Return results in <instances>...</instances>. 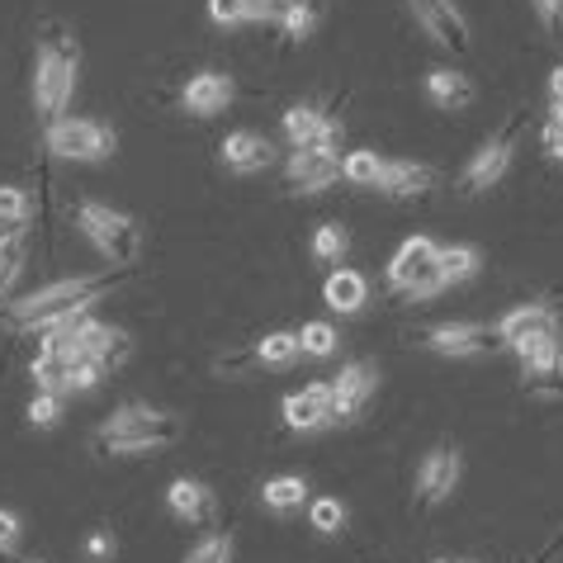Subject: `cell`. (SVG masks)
<instances>
[{"label": "cell", "instance_id": "cell-11", "mask_svg": "<svg viewBox=\"0 0 563 563\" xmlns=\"http://www.w3.org/2000/svg\"><path fill=\"white\" fill-rule=\"evenodd\" d=\"M408 5L417 14V24L427 29L441 48H455V53L468 48V20L460 14L455 0H408Z\"/></svg>", "mask_w": 563, "mask_h": 563}, {"label": "cell", "instance_id": "cell-9", "mask_svg": "<svg viewBox=\"0 0 563 563\" xmlns=\"http://www.w3.org/2000/svg\"><path fill=\"white\" fill-rule=\"evenodd\" d=\"M285 137L294 143V152H336L341 123L327 119L322 109H312V104H294L285 114Z\"/></svg>", "mask_w": 563, "mask_h": 563}, {"label": "cell", "instance_id": "cell-37", "mask_svg": "<svg viewBox=\"0 0 563 563\" xmlns=\"http://www.w3.org/2000/svg\"><path fill=\"white\" fill-rule=\"evenodd\" d=\"M209 20H213L218 29L246 24V0H209Z\"/></svg>", "mask_w": 563, "mask_h": 563}, {"label": "cell", "instance_id": "cell-30", "mask_svg": "<svg viewBox=\"0 0 563 563\" xmlns=\"http://www.w3.org/2000/svg\"><path fill=\"white\" fill-rule=\"evenodd\" d=\"M336 341H341V336H336V327H332V322H303V332H299V351L322 360V355H332V351H336Z\"/></svg>", "mask_w": 563, "mask_h": 563}, {"label": "cell", "instance_id": "cell-42", "mask_svg": "<svg viewBox=\"0 0 563 563\" xmlns=\"http://www.w3.org/2000/svg\"><path fill=\"white\" fill-rule=\"evenodd\" d=\"M86 554H90V559H109V554H114V540H109L104 530H96V536L86 540Z\"/></svg>", "mask_w": 563, "mask_h": 563}, {"label": "cell", "instance_id": "cell-7", "mask_svg": "<svg viewBox=\"0 0 563 563\" xmlns=\"http://www.w3.org/2000/svg\"><path fill=\"white\" fill-rule=\"evenodd\" d=\"M511 351L521 355V374H526L530 394H563V341H559V332L530 336Z\"/></svg>", "mask_w": 563, "mask_h": 563}, {"label": "cell", "instance_id": "cell-43", "mask_svg": "<svg viewBox=\"0 0 563 563\" xmlns=\"http://www.w3.org/2000/svg\"><path fill=\"white\" fill-rule=\"evenodd\" d=\"M24 238V218H0V242Z\"/></svg>", "mask_w": 563, "mask_h": 563}, {"label": "cell", "instance_id": "cell-39", "mask_svg": "<svg viewBox=\"0 0 563 563\" xmlns=\"http://www.w3.org/2000/svg\"><path fill=\"white\" fill-rule=\"evenodd\" d=\"M0 218H24L29 223V195L20 185H0Z\"/></svg>", "mask_w": 563, "mask_h": 563}, {"label": "cell", "instance_id": "cell-34", "mask_svg": "<svg viewBox=\"0 0 563 563\" xmlns=\"http://www.w3.org/2000/svg\"><path fill=\"white\" fill-rule=\"evenodd\" d=\"M104 365L96 355H71V394H86V388H96L104 379Z\"/></svg>", "mask_w": 563, "mask_h": 563}, {"label": "cell", "instance_id": "cell-13", "mask_svg": "<svg viewBox=\"0 0 563 563\" xmlns=\"http://www.w3.org/2000/svg\"><path fill=\"white\" fill-rule=\"evenodd\" d=\"M336 412H332V384H308L303 394H289L285 398V427L289 431H322L332 427Z\"/></svg>", "mask_w": 563, "mask_h": 563}, {"label": "cell", "instance_id": "cell-14", "mask_svg": "<svg viewBox=\"0 0 563 563\" xmlns=\"http://www.w3.org/2000/svg\"><path fill=\"white\" fill-rule=\"evenodd\" d=\"M559 332V312L550 303H521L511 308L503 322H497V336H503V346H521L530 336H550Z\"/></svg>", "mask_w": 563, "mask_h": 563}, {"label": "cell", "instance_id": "cell-3", "mask_svg": "<svg viewBox=\"0 0 563 563\" xmlns=\"http://www.w3.org/2000/svg\"><path fill=\"white\" fill-rule=\"evenodd\" d=\"M109 289V275H86V279H57V285L29 294V299L10 303V322L14 327H53L62 318H76V312H90V303H100V294Z\"/></svg>", "mask_w": 563, "mask_h": 563}, {"label": "cell", "instance_id": "cell-21", "mask_svg": "<svg viewBox=\"0 0 563 563\" xmlns=\"http://www.w3.org/2000/svg\"><path fill=\"white\" fill-rule=\"evenodd\" d=\"M223 166L238 170V176H256V170L271 166V143L252 129H238L223 137Z\"/></svg>", "mask_w": 563, "mask_h": 563}, {"label": "cell", "instance_id": "cell-20", "mask_svg": "<svg viewBox=\"0 0 563 563\" xmlns=\"http://www.w3.org/2000/svg\"><path fill=\"white\" fill-rule=\"evenodd\" d=\"M474 81H468L464 71H455V67H435V71H427V100L435 104V109H445V114H460V109H468L474 104Z\"/></svg>", "mask_w": 563, "mask_h": 563}, {"label": "cell", "instance_id": "cell-8", "mask_svg": "<svg viewBox=\"0 0 563 563\" xmlns=\"http://www.w3.org/2000/svg\"><path fill=\"white\" fill-rule=\"evenodd\" d=\"M374 388H379V369L369 365V360H351V365H341V374L332 379V412L336 421H355L365 412V402L374 398Z\"/></svg>", "mask_w": 563, "mask_h": 563}, {"label": "cell", "instance_id": "cell-15", "mask_svg": "<svg viewBox=\"0 0 563 563\" xmlns=\"http://www.w3.org/2000/svg\"><path fill=\"white\" fill-rule=\"evenodd\" d=\"M511 137H497V143H488V147H478L474 152V162L464 166V195H483V190H493L497 180L507 176V166H511Z\"/></svg>", "mask_w": 563, "mask_h": 563}, {"label": "cell", "instance_id": "cell-12", "mask_svg": "<svg viewBox=\"0 0 563 563\" xmlns=\"http://www.w3.org/2000/svg\"><path fill=\"white\" fill-rule=\"evenodd\" d=\"M455 483H460V450H450V445H435L427 460H421L417 468V497L427 507H441L450 493H455Z\"/></svg>", "mask_w": 563, "mask_h": 563}, {"label": "cell", "instance_id": "cell-10", "mask_svg": "<svg viewBox=\"0 0 563 563\" xmlns=\"http://www.w3.org/2000/svg\"><path fill=\"white\" fill-rule=\"evenodd\" d=\"M427 346L435 355L464 360V355L497 351L503 346V336H497V327H483V322H445V327H435V332H427Z\"/></svg>", "mask_w": 563, "mask_h": 563}, {"label": "cell", "instance_id": "cell-40", "mask_svg": "<svg viewBox=\"0 0 563 563\" xmlns=\"http://www.w3.org/2000/svg\"><path fill=\"white\" fill-rule=\"evenodd\" d=\"M536 5V14H540V24L550 29L554 38H563V0H530Z\"/></svg>", "mask_w": 563, "mask_h": 563}, {"label": "cell", "instance_id": "cell-41", "mask_svg": "<svg viewBox=\"0 0 563 563\" xmlns=\"http://www.w3.org/2000/svg\"><path fill=\"white\" fill-rule=\"evenodd\" d=\"M20 544V516L14 511H0V554H10Z\"/></svg>", "mask_w": 563, "mask_h": 563}, {"label": "cell", "instance_id": "cell-17", "mask_svg": "<svg viewBox=\"0 0 563 563\" xmlns=\"http://www.w3.org/2000/svg\"><path fill=\"white\" fill-rule=\"evenodd\" d=\"M285 176L299 185L303 195H318V190H327V185L341 176V156L336 152H294L289 166H285Z\"/></svg>", "mask_w": 563, "mask_h": 563}, {"label": "cell", "instance_id": "cell-33", "mask_svg": "<svg viewBox=\"0 0 563 563\" xmlns=\"http://www.w3.org/2000/svg\"><path fill=\"white\" fill-rule=\"evenodd\" d=\"M185 563H232V536H205L185 554Z\"/></svg>", "mask_w": 563, "mask_h": 563}, {"label": "cell", "instance_id": "cell-44", "mask_svg": "<svg viewBox=\"0 0 563 563\" xmlns=\"http://www.w3.org/2000/svg\"><path fill=\"white\" fill-rule=\"evenodd\" d=\"M550 100H563V67H554L550 76Z\"/></svg>", "mask_w": 563, "mask_h": 563}, {"label": "cell", "instance_id": "cell-27", "mask_svg": "<svg viewBox=\"0 0 563 563\" xmlns=\"http://www.w3.org/2000/svg\"><path fill=\"white\" fill-rule=\"evenodd\" d=\"M279 29H285L289 43L312 38V29H318V5H312V0H294V5L285 10V20H279Z\"/></svg>", "mask_w": 563, "mask_h": 563}, {"label": "cell", "instance_id": "cell-46", "mask_svg": "<svg viewBox=\"0 0 563 563\" xmlns=\"http://www.w3.org/2000/svg\"><path fill=\"white\" fill-rule=\"evenodd\" d=\"M34 563H38V559H34Z\"/></svg>", "mask_w": 563, "mask_h": 563}, {"label": "cell", "instance_id": "cell-23", "mask_svg": "<svg viewBox=\"0 0 563 563\" xmlns=\"http://www.w3.org/2000/svg\"><path fill=\"white\" fill-rule=\"evenodd\" d=\"M483 265L478 246H441V289H455L464 279H474Z\"/></svg>", "mask_w": 563, "mask_h": 563}, {"label": "cell", "instance_id": "cell-38", "mask_svg": "<svg viewBox=\"0 0 563 563\" xmlns=\"http://www.w3.org/2000/svg\"><path fill=\"white\" fill-rule=\"evenodd\" d=\"M544 147H550L554 162H563V100H554L550 119H544Z\"/></svg>", "mask_w": 563, "mask_h": 563}, {"label": "cell", "instance_id": "cell-28", "mask_svg": "<svg viewBox=\"0 0 563 563\" xmlns=\"http://www.w3.org/2000/svg\"><path fill=\"white\" fill-rule=\"evenodd\" d=\"M346 246H351V238H346L341 223H322L318 232H312V256L327 261V265H336L341 256H346Z\"/></svg>", "mask_w": 563, "mask_h": 563}, {"label": "cell", "instance_id": "cell-31", "mask_svg": "<svg viewBox=\"0 0 563 563\" xmlns=\"http://www.w3.org/2000/svg\"><path fill=\"white\" fill-rule=\"evenodd\" d=\"M256 355H261V365H289L299 355V332H271L256 346Z\"/></svg>", "mask_w": 563, "mask_h": 563}, {"label": "cell", "instance_id": "cell-35", "mask_svg": "<svg viewBox=\"0 0 563 563\" xmlns=\"http://www.w3.org/2000/svg\"><path fill=\"white\" fill-rule=\"evenodd\" d=\"M20 271H24V238L0 242V294L14 285V275H20Z\"/></svg>", "mask_w": 563, "mask_h": 563}, {"label": "cell", "instance_id": "cell-24", "mask_svg": "<svg viewBox=\"0 0 563 563\" xmlns=\"http://www.w3.org/2000/svg\"><path fill=\"white\" fill-rule=\"evenodd\" d=\"M34 384L48 388V394H71V355L38 351V360H34Z\"/></svg>", "mask_w": 563, "mask_h": 563}, {"label": "cell", "instance_id": "cell-16", "mask_svg": "<svg viewBox=\"0 0 563 563\" xmlns=\"http://www.w3.org/2000/svg\"><path fill=\"white\" fill-rule=\"evenodd\" d=\"M166 507H170V516L176 521H185V526H205V521H213V493H209V483H199V478H176L166 488Z\"/></svg>", "mask_w": 563, "mask_h": 563}, {"label": "cell", "instance_id": "cell-1", "mask_svg": "<svg viewBox=\"0 0 563 563\" xmlns=\"http://www.w3.org/2000/svg\"><path fill=\"white\" fill-rule=\"evenodd\" d=\"M180 441V421L170 412H156V408H143V402H129L119 408L114 417L100 421V445L109 455H152V450H166Z\"/></svg>", "mask_w": 563, "mask_h": 563}, {"label": "cell", "instance_id": "cell-2", "mask_svg": "<svg viewBox=\"0 0 563 563\" xmlns=\"http://www.w3.org/2000/svg\"><path fill=\"white\" fill-rule=\"evenodd\" d=\"M76 71H81V53L76 43L53 29V34L38 38V57H34V109L48 123H57L71 104V90H76Z\"/></svg>", "mask_w": 563, "mask_h": 563}, {"label": "cell", "instance_id": "cell-29", "mask_svg": "<svg viewBox=\"0 0 563 563\" xmlns=\"http://www.w3.org/2000/svg\"><path fill=\"white\" fill-rule=\"evenodd\" d=\"M308 521L318 536H341V530H346V507H341L336 497H318V503L308 507Z\"/></svg>", "mask_w": 563, "mask_h": 563}, {"label": "cell", "instance_id": "cell-6", "mask_svg": "<svg viewBox=\"0 0 563 563\" xmlns=\"http://www.w3.org/2000/svg\"><path fill=\"white\" fill-rule=\"evenodd\" d=\"M48 152H57L62 162H109L114 156V129L96 119H67L48 123Z\"/></svg>", "mask_w": 563, "mask_h": 563}, {"label": "cell", "instance_id": "cell-18", "mask_svg": "<svg viewBox=\"0 0 563 563\" xmlns=\"http://www.w3.org/2000/svg\"><path fill=\"white\" fill-rule=\"evenodd\" d=\"M228 104H232V76H223V71L190 76V86H185V109H190V114L213 119V114H223Z\"/></svg>", "mask_w": 563, "mask_h": 563}, {"label": "cell", "instance_id": "cell-45", "mask_svg": "<svg viewBox=\"0 0 563 563\" xmlns=\"http://www.w3.org/2000/svg\"><path fill=\"white\" fill-rule=\"evenodd\" d=\"M435 563H450V559H435Z\"/></svg>", "mask_w": 563, "mask_h": 563}, {"label": "cell", "instance_id": "cell-19", "mask_svg": "<svg viewBox=\"0 0 563 563\" xmlns=\"http://www.w3.org/2000/svg\"><path fill=\"white\" fill-rule=\"evenodd\" d=\"M431 185H435L431 166H421V162H384L379 185H374V190L388 195V199H417V195H427Z\"/></svg>", "mask_w": 563, "mask_h": 563}, {"label": "cell", "instance_id": "cell-32", "mask_svg": "<svg viewBox=\"0 0 563 563\" xmlns=\"http://www.w3.org/2000/svg\"><path fill=\"white\" fill-rule=\"evenodd\" d=\"M29 421H34L38 431H53L62 421V394H48V388H38L34 402H29Z\"/></svg>", "mask_w": 563, "mask_h": 563}, {"label": "cell", "instance_id": "cell-26", "mask_svg": "<svg viewBox=\"0 0 563 563\" xmlns=\"http://www.w3.org/2000/svg\"><path fill=\"white\" fill-rule=\"evenodd\" d=\"M379 170H384L379 152H351L346 162H341V176L351 185H360V190H374V185H379Z\"/></svg>", "mask_w": 563, "mask_h": 563}, {"label": "cell", "instance_id": "cell-25", "mask_svg": "<svg viewBox=\"0 0 563 563\" xmlns=\"http://www.w3.org/2000/svg\"><path fill=\"white\" fill-rule=\"evenodd\" d=\"M261 497H265V507H271V511H294V507L308 503V483L299 474H279V478L265 483Z\"/></svg>", "mask_w": 563, "mask_h": 563}, {"label": "cell", "instance_id": "cell-22", "mask_svg": "<svg viewBox=\"0 0 563 563\" xmlns=\"http://www.w3.org/2000/svg\"><path fill=\"white\" fill-rule=\"evenodd\" d=\"M322 299L332 312H360L369 299V285H365V275H355V271H332L322 285Z\"/></svg>", "mask_w": 563, "mask_h": 563}, {"label": "cell", "instance_id": "cell-5", "mask_svg": "<svg viewBox=\"0 0 563 563\" xmlns=\"http://www.w3.org/2000/svg\"><path fill=\"white\" fill-rule=\"evenodd\" d=\"M388 285L408 299H431L441 294V242L431 238H408L398 256L388 261Z\"/></svg>", "mask_w": 563, "mask_h": 563}, {"label": "cell", "instance_id": "cell-36", "mask_svg": "<svg viewBox=\"0 0 563 563\" xmlns=\"http://www.w3.org/2000/svg\"><path fill=\"white\" fill-rule=\"evenodd\" d=\"M294 0H246V24H279Z\"/></svg>", "mask_w": 563, "mask_h": 563}, {"label": "cell", "instance_id": "cell-4", "mask_svg": "<svg viewBox=\"0 0 563 563\" xmlns=\"http://www.w3.org/2000/svg\"><path fill=\"white\" fill-rule=\"evenodd\" d=\"M76 228L86 232V242L96 246L109 265H133L137 252H143V228H137V218L109 209V205H96V199H86V205L76 209Z\"/></svg>", "mask_w": 563, "mask_h": 563}]
</instances>
